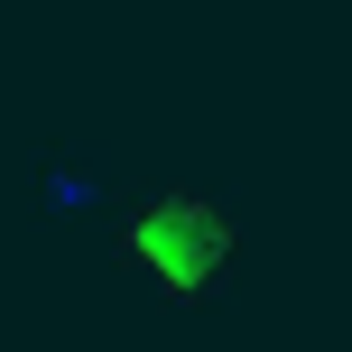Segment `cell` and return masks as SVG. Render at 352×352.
Returning a JSON list of instances; mask_svg holds the SVG:
<instances>
[{"label":"cell","mask_w":352,"mask_h":352,"mask_svg":"<svg viewBox=\"0 0 352 352\" xmlns=\"http://www.w3.org/2000/svg\"><path fill=\"white\" fill-rule=\"evenodd\" d=\"M121 250L167 306H213L232 278H241V213L204 186H158L130 204Z\"/></svg>","instance_id":"obj_1"}]
</instances>
